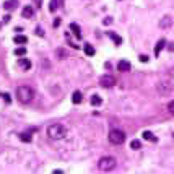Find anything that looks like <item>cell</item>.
I'll use <instances>...</instances> for the list:
<instances>
[{
    "mask_svg": "<svg viewBox=\"0 0 174 174\" xmlns=\"http://www.w3.org/2000/svg\"><path fill=\"white\" fill-rule=\"evenodd\" d=\"M99 85H101V86H104V88H111V86L116 85V78H114L112 75L106 73V75H103V77L99 78Z\"/></svg>",
    "mask_w": 174,
    "mask_h": 174,
    "instance_id": "5b68a950",
    "label": "cell"
},
{
    "mask_svg": "<svg viewBox=\"0 0 174 174\" xmlns=\"http://www.w3.org/2000/svg\"><path fill=\"white\" fill-rule=\"evenodd\" d=\"M169 25H171V18L169 17H164L161 21H160V26H161V28H168Z\"/></svg>",
    "mask_w": 174,
    "mask_h": 174,
    "instance_id": "ffe728a7",
    "label": "cell"
},
{
    "mask_svg": "<svg viewBox=\"0 0 174 174\" xmlns=\"http://www.w3.org/2000/svg\"><path fill=\"white\" fill-rule=\"evenodd\" d=\"M59 25H60V18H55V21H54V26L57 28Z\"/></svg>",
    "mask_w": 174,
    "mask_h": 174,
    "instance_id": "f546056e",
    "label": "cell"
},
{
    "mask_svg": "<svg viewBox=\"0 0 174 174\" xmlns=\"http://www.w3.org/2000/svg\"><path fill=\"white\" fill-rule=\"evenodd\" d=\"M140 146H142L140 140H132L130 142V148L132 150H140Z\"/></svg>",
    "mask_w": 174,
    "mask_h": 174,
    "instance_id": "603a6c76",
    "label": "cell"
},
{
    "mask_svg": "<svg viewBox=\"0 0 174 174\" xmlns=\"http://www.w3.org/2000/svg\"><path fill=\"white\" fill-rule=\"evenodd\" d=\"M168 111H169V112H171V114H173V116H174V99H173V101H171V103H169V104H168Z\"/></svg>",
    "mask_w": 174,
    "mask_h": 174,
    "instance_id": "484cf974",
    "label": "cell"
},
{
    "mask_svg": "<svg viewBox=\"0 0 174 174\" xmlns=\"http://www.w3.org/2000/svg\"><path fill=\"white\" fill-rule=\"evenodd\" d=\"M117 70L119 72H128L130 70V62H127V60H120V62L117 64Z\"/></svg>",
    "mask_w": 174,
    "mask_h": 174,
    "instance_id": "ba28073f",
    "label": "cell"
},
{
    "mask_svg": "<svg viewBox=\"0 0 174 174\" xmlns=\"http://www.w3.org/2000/svg\"><path fill=\"white\" fill-rule=\"evenodd\" d=\"M171 90H173V86H171L169 83H160L158 85V91L161 93V95H168Z\"/></svg>",
    "mask_w": 174,
    "mask_h": 174,
    "instance_id": "8992f818",
    "label": "cell"
},
{
    "mask_svg": "<svg viewBox=\"0 0 174 174\" xmlns=\"http://www.w3.org/2000/svg\"><path fill=\"white\" fill-rule=\"evenodd\" d=\"M108 36L111 37L112 41H114V44H116V46H120V44H122V37H120L119 34L112 33V31H108Z\"/></svg>",
    "mask_w": 174,
    "mask_h": 174,
    "instance_id": "30bf717a",
    "label": "cell"
},
{
    "mask_svg": "<svg viewBox=\"0 0 174 174\" xmlns=\"http://www.w3.org/2000/svg\"><path fill=\"white\" fill-rule=\"evenodd\" d=\"M109 142L112 145H122L125 142V133L122 130H119V128H112L109 132Z\"/></svg>",
    "mask_w": 174,
    "mask_h": 174,
    "instance_id": "3957f363",
    "label": "cell"
},
{
    "mask_svg": "<svg viewBox=\"0 0 174 174\" xmlns=\"http://www.w3.org/2000/svg\"><path fill=\"white\" fill-rule=\"evenodd\" d=\"M142 137L145 138V140H148V142H156V140H158V138L155 137V135L150 132V130H145V132L142 133Z\"/></svg>",
    "mask_w": 174,
    "mask_h": 174,
    "instance_id": "2e32d148",
    "label": "cell"
},
{
    "mask_svg": "<svg viewBox=\"0 0 174 174\" xmlns=\"http://www.w3.org/2000/svg\"><path fill=\"white\" fill-rule=\"evenodd\" d=\"M103 23H104V25H111V23H112V18H111V17L104 18V21H103Z\"/></svg>",
    "mask_w": 174,
    "mask_h": 174,
    "instance_id": "83f0119b",
    "label": "cell"
},
{
    "mask_svg": "<svg viewBox=\"0 0 174 174\" xmlns=\"http://www.w3.org/2000/svg\"><path fill=\"white\" fill-rule=\"evenodd\" d=\"M18 67L23 68V70H29L31 68V62L28 59H25V55H23V59H18Z\"/></svg>",
    "mask_w": 174,
    "mask_h": 174,
    "instance_id": "52a82bcc",
    "label": "cell"
},
{
    "mask_svg": "<svg viewBox=\"0 0 174 174\" xmlns=\"http://www.w3.org/2000/svg\"><path fill=\"white\" fill-rule=\"evenodd\" d=\"M164 44H166V39H160V41L156 42V46H155V55H160V52H161V49L164 47Z\"/></svg>",
    "mask_w": 174,
    "mask_h": 174,
    "instance_id": "5bb4252c",
    "label": "cell"
},
{
    "mask_svg": "<svg viewBox=\"0 0 174 174\" xmlns=\"http://www.w3.org/2000/svg\"><path fill=\"white\" fill-rule=\"evenodd\" d=\"M70 29L73 31V34L77 36V39H81V28L77 23H70Z\"/></svg>",
    "mask_w": 174,
    "mask_h": 174,
    "instance_id": "8fae6325",
    "label": "cell"
},
{
    "mask_svg": "<svg viewBox=\"0 0 174 174\" xmlns=\"http://www.w3.org/2000/svg\"><path fill=\"white\" fill-rule=\"evenodd\" d=\"M20 138H21L23 142H28V143H29L31 140H33V138H31V133H29V132H23V133H20Z\"/></svg>",
    "mask_w": 174,
    "mask_h": 174,
    "instance_id": "7402d4cb",
    "label": "cell"
},
{
    "mask_svg": "<svg viewBox=\"0 0 174 174\" xmlns=\"http://www.w3.org/2000/svg\"><path fill=\"white\" fill-rule=\"evenodd\" d=\"M17 98L21 101V103H29V101H33L34 98V91L31 90L29 86H18L17 88Z\"/></svg>",
    "mask_w": 174,
    "mask_h": 174,
    "instance_id": "7a4b0ae2",
    "label": "cell"
},
{
    "mask_svg": "<svg viewBox=\"0 0 174 174\" xmlns=\"http://www.w3.org/2000/svg\"><path fill=\"white\" fill-rule=\"evenodd\" d=\"M68 55V52H67L65 49H57V57L59 59H64V57H67Z\"/></svg>",
    "mask_w": 174,
    "mask_h": 174,
    "instance_id": "cb8c5ba5",
    "label": "cell"
},
{
    "mask_svg": "<svg viewBox=\"0 0 174 174\" xmlns=\"http://www.w3.org/2000/svg\"><path fill=\"white\" fill-rule=\"evenodd\" d=\"M140 62H148V55H140Z\"/></svg>",
    "mask_w": 174,
    "mask_h": 174,
    "instance_id": "f1b7e54d",
    "label": "cell"
},
{
    "mask_svg": "<svg viewBox=\"0 0 174 174\" xmlns=\"http://www.w3.org/2000/svg\"><path fill=\"white\" fill-rule=\"evenodd\" d=\"M0 96L3 98V101H5V103H12V98H10V95H8V93H0Z\"/></svg>",
    "mask_w": 174,
    "mask_h": 174,
    "instance_id": "d4e9b609",
    "label": "cell"
},
{
    "mask_svg": "<svg viewBox=\"0 0 174 174\" xmlns=\"http://www.w3.org/2000/svg\"><path fill=\"white\" fill-rule=\"evenodd\" d=\"M62 3H64V0H50V2H49V12L54 13Z\"/></svg>",
    "mask_w": 174,
    "mask_h": 174,
    "instance_id": "9c48e42d",
    "label": "cell"
},
{
    "mask_svg": "<svg viewBox=\"0 0 174 174\" xmlns=\"http://www.w3.org/2000/svg\"><path fill=\"white\" fill-rule=\"evenodd\" d=\"M67 135V128L62 124H52L47 127V137L52 140H62Z\"/></svg>",
    "mask_w": 174,
    "mask_h": 174,
    "instance_id": "6da1fadb",
    "label": "cell"
},
{
    "mask_svg": "<svg viewBox=\"0 0 174 174\" xmlns=\"http://www.w3.org/2000/svg\"><path fill=\"white\" fill-rule=\"evenodd\" d=\"M34 2H36L37 5H41V2H42V0H34Z\"/></svg>",
    "mask_w": 174,
    "mask_h": 174,
    "instance_id": "1f68e13d",
    "label": "cell"
},
{
    "mask_svg": "<svg viewBox=\"0 0 174 174\" xmlns=\"http://www.w3.org/2000/svg\"><path fill=\"white\" fill-rule=\"evenodd\" d=\"M15 55H18V57H23V55H26V47H17L15 49Z\"/></svg>",
    "mask_w": 174,
    "mask_h": 174,
    "instance_id": "44dd1931",
    "label": "cell"
},
{
    "mask_svg": "<svg viewBox=\"0 0 174 174\" xmlns=\"http://www.w3.org/2000/svg\"><path fill=\"white\" fill-rule=\"evenodd\" d=\"M81 99H83V96H81V91H73V95H72V101H73L75 104H80L81 103Z\"/></svg>",
    "mask_w": 174,
    "mask_h": 174,
    "instance_id": "9a60e30c",
    "label": "cell"
},
{
    "mask_svg": "<svg viewBox=\"0 0 174 174\" xmlns=\"http://www.w3.org/2000/svg\"><path fill=\"white\" fill-rule=\"evenodd\" d=\"M34 31H36V34H37V36H44V31H42V28H41V26H36V29H34Z\"/></svg>",
    "mask_w": 174,
    "mask_h": 174,
    "instance_id": "4316f807",
    "label": "cell"
},
{
    "mask_svg": "<svg viewBox=\"0 0 174 174\" xmlns=\"http://www.w3.org/2000/svg\"><path fill=\"white\" fill-rule=\"evenodd\" d=\"M21 15H23V18H33L34 17V8L33 7H25L23 12H21Z\"/></svg>",
    "mask_w": 174,
    "mask_h": 174,
    "instance_id": "7c38bea8",
    "label": "cell"
},
{
    "mask_svg": "<svg viewBox=\"0 0 174 174\" xmlns=\"http://www.w3.org/2000/svg\"><path fill=\"white\" fill-rule=\"evenodd\" d=\"M83 50H85L86 55H95V47L90 46V44H85V46H83Z\"/></svg>",
    "mask_w": 174,
    "mask_h": 174,
    "instance_id": "ac0fdd59",
    "label": "cell"
},
{
    "mask_svg": "<svg viewBox=\"0 0 174 174\" xmlns=\"http://www.w3.org/2000/svg\"><path fill=\"white\" fill-rule=\"evenodd\" d=\"M3 7H5V10H15L18 7V0H7L3 3Z\"/></svg>",
    "mask_w": 174,
    "mask_h": 174,
    "instance_id": "4fadbf2b",
    "label": "cell"
},
{
    "mask_svg": "<svg viewBox=\"0 0 174 174\" xmlns=\"http://www.w3.org/2000/svg\"><path fill=\"white\" fill-rule=\"evenodd\" d=\"M116 164H117L116 158H112V156H103L99 160V163H98L101 171H111V169L116 168Z\"/></svg>",
    "mask_w": 174,
    "mask_h": 174,
    "instance_id": "277c9868",
    "label": "cell"
},
{
    "mask_svg": "<svg viewBox=\"0 0 174 174\" xmlns=\"http://www.w3.org/2000/svg\"><path fill=\"white\" fill-rule=\"evenodd\" d=\"M173 137H174V132H173Z\"/></svg>",
    "mask_w": 174,
    "mask_h": 174,
    "instance_id": "d6a6232c",
    "label": "cell"
},
{
    "mask_svg": "<svg viewBox=\"0 0 174 174\" xmlns=\"http://www.w3.org/2000/svg\"><path fill=\"white\" fill-rule=\"evenodd\" d=\"M101 103H103V98H101V96H98V95L91 96V104H93V106H99Z\"/></svg>",
    "mask_w": 174,
    "mask_h": 174,
    "instance_id": "d6986e66",
    "label": "cell"
},
{
    "mask_svg": "<svg viewBox=\"0 0 174 174\" xmlns=\"http://www.w3.org/2000/svg\"><path fill=\"white\" fill-rule=\"evenodd\" d=\"M0 26H2V25H0Z\"/></svg>",
    "mask_w": 174,
    "mask_h": 174,
    "instance_id": "836d02e7",
    "label": "cell"
},
{
    "mask_svg": "<svg viewBox=\"0 0 174 174\" xmlns=\"http://www.w3.org/2000/svg\"><path fill=\"white\" fill-rule=\"evenodd\" d=\"M3 21H5V23H8V21H10V15H7V17L3 18Z\"/></svg>",
    "mask_w": 174,
    "mask_h": 174,
    "instance_id": "4dcf8cb0",
    "label": "cell"
},
{
    "mask_svg": "<svg viewBox=\"0 0 174 174\" xmlns=\"http://www.w3.org/2000/svg\"><path fill=\"white\" fill-rule=\"evenodd\" d=\"M13 41L17 42V44H26V42H28V37L23 36V34H18V36H15Z\"/></svg>",
    "mask_w": 174,
    "mask_h": 174,
    "instance_id": "e0dca14e",
    "label": "cell"
}]
</instances>
